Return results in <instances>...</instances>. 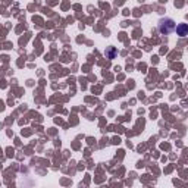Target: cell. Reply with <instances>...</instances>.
Segmentation results:
<instances>
[{
  "instance_id": "obj_1",
  "label": "cell",
  "mask_w": 188,
  "mask_h": 188,
  "mask_svg": "<svg viewBox=\"0 0 188 188\" xmlns=\"http://www.w3.org/2000/svg\"><path fill=\"white\" fill-rule=\"evenodd\" d=\"M159 31L162 34H165V35L172 34L174 31H177V24L170 18H163V19L159 21Z\"/></svg>"
},
{
  "instance_id": "obj_2",
  "label": "cell",
  "mask_w": 188,
  "mask_h": 188,
  "mask_svg": "<svg viewBox=\"0 0 188 188\" xmlns=\"http://www.w3.org/2000/svg\"><path fill=\"white\" fill-rule=\"evenodd\" d=\"M177 33L179 37H187L188 35V24H179L177 27Z\"/></svg>"
},
{
  "instance_id": "obj_3",
  "label": "cell",
  "mask_w": 188,
  "mask_h": 188,
  "mask_svg": "<svg viewBox=\"0 0 188 188\" xmlns=\"http://www.w3.org/2000/svg\"><path fill=\"white\" fill-rule=\"evenodd\" d=\"M116 53H118V52H116L115 47H107V49H106V56H107L109 59H115Z\"/></svg>"
}]
</instances>
